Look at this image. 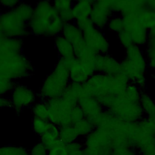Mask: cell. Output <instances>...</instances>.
I'll return each mask as SVG.
<instances>
[{"instance_id": "5b68a950", "label": "cell", "mask_w": 155, "mask_h": 155, "mask_svg": "<svg viewBox=\"0 0 155 155\" xmlns=\"http://www.w3.org/2000/svg\"><path fill=\"white\" fill-rule=\"evenodd\" d=\"M101 104L104 110L125 122H137L145 116L140 102L129 100L124 95V92L104 101Z\"/></svg>"}, {"instance_id": "e0dca14e", "label": "cell", "mask_w": 155, "mask_h": 155, "mask_svg": "<svg viewBox=\"0 0 155 155\" xmlns=\"http://www.w3.org/2000/svg\"><path fill=\"white\" fill-rule=\"evenodd\" d=\"M73 3L74 1L70 0H57L52 2L54 8L64 24L74 21L72 13Z\"/></svg>"}, {"instance_id": "f35d334b", "label": "cell", "mask_w": 155, "mask_h": 155, "mask_svg": "<svg viewBox=\"0 0 155 155\" xmlns=\"http://www.w3.org/2000/svg\"><path fill=\"white\" fill-rule=\"evenodd\" d=\"M21 1H15V0H6V1H1L0 5L2 8H6L7 10H12L15 8L17 5L19 4Z\"/></svg>"}, {"instance_id": "d590c367", "label": "cell", "mask_w": 155, "mask_h": 155, "mask_svg": "<svg viewBox=\"0 0 155 155\" xmlns=\"http://www.w3.org/2000/svg\"><path fill=\"white\" fill-rule=\"evenodd\" d=\"M117 38L120 45L125 49L133 44L130 34L125 30L117 33Z\"/></svg>"}, {"instance_id": "4dcf8cb0", "label": "cell", "mask_w": 155, "mask_h": 155, "mask_svg": "<svg viewBox=\"0 0 155 155\" xmlns=\"http://www.w3.org/2000/svg\"><path fill=\"white\" fill-rule=\"evenodd\" d=\"M107 27L110 31L117 33L124 30V25L122 17L119 15H114L108 21Z\"/></svg>"}, {"instance_id": "7bdbcfd3", "label": "cell", "mask_w": 155, "mask_h": 155, "mask_svg": "<svg viewBox=\"0 0 155 155\" xmlns=\"http://www.w3.org/2000/svg\"><path fill=\"white\" fill-rule=\"evenodd\" d=\"M2 7H1V5H0V16H1V13H2Z\"/></svg>"}, {"instance_id": "7402d4cb", "label": "cell", "mask_w": 155, "mask_h": 155, "mask_svg": "<svg viewBox=\"0 0 155 155\" xmlns=\"http://www.w3.org/2000/svg\"><path fill=\"white\" fill-rule=\"evenodd\" d=\"M143 51L148 67L155 70V26L148 30V40Z\"/></svg>"}, {"instance_id": "8992f818", "label": "cell", "mask_w": 155, "mask_h": 155, "mask_svg": "<svg viewBox=\"0 0 155 155\" xmlns=\"http://www.w3.org/2000/svg\"><path fill=\"white\" fill-rule=\"evenodd\" d=\"M34 67L23 53L0 56V75L14 81L31 76Z\"/></svg>"}, {"instance_id": "d4e9b609", "label": "cell", "mask_w": 155, "mask_h": 155, "mask_svg": "<svg viewBox=\"0 0 155 155\" xmlns=\"http://www.w3.org/2000/svg\"><path fill=\"white\" fill-rule=\"evenodd\" d=\"M140 104L145 116L155 117V102L151 97L145 91H142L141 93Z\"/></svg>"}, {"instance_id": "60d3db41", "label": "cell", "mask_w": 155, "mask_h": 155, "mask_svg": "<svg viewBox=\"0 0 155 155\" xmlns=\"http://www.w3.org/2000/svg\"><path fill=\"white\" fill-rule=\"evenodd\" d=\"M146 3L148 8L155 12V0L146 1Z\"/></svg>"}, {"instance_id": "83f0119b", "label": "cell", "mask_w": 155, "mask_h": 155, "mask_svg": "<svg viewBox=\"0 0 155 155\" xmlns=\"http://www.w3.org/2000/svg\"><path fill=\"white\" fill-rule=\"evenodd\" d=\"M73 126L79 137H82L84 138L90 134L95 128L92 123L86 118L78 121Z\"/></svg>"}, {"instance_id": "9c48e42d", "label": "cell", "mask_w": 155, "mask_h": 155, "mask_svg": "<svg viewBox=\"0 0 155 155\" xmlns=\"http://www.w3.org/2000/svg\"><path fill=\"white\" fill-rule=\"evenodd\" d=\"M45 102L48 108L50 122L59 127L72 125L71 113L76 105L71 104L61 96L46 100Z\"/></svg>"}, {"instance_id": "b9f144b4", "label": "cell", "mask_w": 155, "mask_h": 155, "mask_svg": "<svg viewBox=\"0 0 155 155\" xmlns=\"http://www.w3.org/2000/svg\"><path fill=\"white\" fill-rule=\"evenodd\" d=\"M151 76H152V78L154 79V82H155V73L151 75Z\"/></svg>"}, {"instance_id": "836d02e7", "label": "cell", "mask_w": 155, "mask_h": 155, "mask_svg": "<svg viewBox=\"0 0 155 155\" xmlns=\"http://www.w3.org/2000/svg\"><path fill=\"white\" fill-rule=\"evenodd\" d=\"M139 123L147 132L155 135V117L144 116Z\"/></svg>"}, {"instance_id": "5bb4252c", "label": "cell", "mask_w": 155, "mask_h": 155, "mask_svg": "<svg viewBox=\"0 0 155 155\" xmlns=\"http://www.w3.org/2000/svg\"><path fill=\"white\" fill-rule=\"evenodd\" d=\"M78 105L82 109L85 118L91 123L104 110L99 102L96 98L88 94L86 91L80 97L78 101Z\"/></svg>"}, {"instance_id": "52a82bcc", "label": "cell", "mask_w": 155, "mask_h": 155, "mask_svg": "<svg viewBox=\"0 0 155 155\" xmlns=\"http://www.w3.org/2000/svg\"><path fill=\"white\" fill-rule=\"evenodd\" d=\"M75 24L82 31L87 45L96 54H108L110 43L102 30L96 27L90 18L74 21Z\"/></svg>"}, {"instance_id": "6da1fadb", "label": "cell", "mask_w": 155, "mask_h": 155, "mask_svg": "<svg viewBox=\"0 0 155 155\" xmlns=\"http://www.w3.org/2000/svg\"><path fill=\"white\" fill-rule=\"evenodd\" d=\"M64 23L54 8L52 2L41 1L36 4L28 22L31 34L36 36L53 38L61 34Z\"/></svg>"}, {"instance_id": "ffe728a7", "label": "cell", "mask_w": 155, "mask_h": 155, "mask_svg": "<svg viewBox=\"0 0 155 155\" xmlns=\"http://www.w3.org/2000/svg\"><path fill=\"white\" fill-rule=\"evenodd\" d=\"M69 74L71 82L79 84H85L89 78L79 62L75 58L69 61Z\"/></svg>"}, {"instance_id": "484cf974", "label": "cell", "mask_w": 155, "mask_h": 155, "mask_svg": "<svg viewBox=\"0 0 155 155\" xmlns=\"http://www.w3.org/2000/svg\"><path fill=\"white\" fill-rule=\"evenodd\" d=\"M53 124L48 120L33 117L31 121V129L37 135L41 136L49 131Z\"/></svg>"}, {"instance_id": "74e56055", "label": "cell", "mask_w": 155, "mask_h": 155, "mask_svg": "<svg viewBox=\"0 0 155 155\" xmlns=\"http://www.w3.org/2000/svg\"><path fill=\"white\" fill-rule=\"evenodd\" d=\"M28 151L29 155H48V150L39 142L33 145Z\"/></svg>"}, {"instance_id": "cb8c5ba5", "label": "cell", "mask_w": 155, "mask_h": 155, "mask_svg": "<svg viewBox=\"0 0 155 155\" xmlns=\"http://www.w3.org/2000/svg\"><path fill=\"white\" fill-rule=\"evenodd\" d=\"M79 136L73 125L59 127V139L65 144H68L78 140Z\"/></svg>"}, {"instance_id": "7a4b0ae2", "label": "cell", "mask_w": 155, "mask_h": 155, "mask_svg": "<svg viewBox=\"0 0 155 155\" xmlns=\"http://www.w3.org/2000/svg\"><path fill=\"white\" fill-rule=\"evenodd\" d=\"M130 81L122 73L108 75L96 73L83 84L86 92L101 104L104 101L122 94Z\"/></svg>"}, {"instance_id": "603a6c76", "label": "cell", "mask_w": 155, "mask_h": 155, "mask_svg": "<svg viewBox=\"0 0 155 155\" xmlns=\"http://www.w3.org/2000/svg\"><path fill=\"white\" fill-rule=\"evenodd\" d=\"M59 140V127L54 124L52 125L49 131L40 136V142L48 150L53 147Z\"/></svg>"}, {"instance_id": "d6986e66", "label": "cell", "mask_w": 155, "mask_h": 155, "mask_svg": "<svg viewBox=\"0 0 155 155\" xmlns=\"http://www.w3.org/2000/svg\"><path fill=\"white\" fill-rule=\"evenodd\" d=\"M22 39L5 37L0 42V56L22 53Z\"/></svg>"}, {"instance_id": "44dd1931", "label": "cell", "mask_w": 155, "mask_h": 155, "mask_svg": "<svg viewBox=\"0 0 155 155\" xmlns=\"http://www.w3.org/2000/svg\"><path fill=\"white\" fill-rule=\"evenodd\" d=\"M93 5V1L80 0L74 1L72 13L74 20L90 18Z\"/></svg>"}, {"instance_id": "2e32d148", "label": "cell", "mask_w": 155, "mask_h": 155, "mask_svg": "<svg viewBox=\"0 0 155 155\" xmlns=\"http://www.w3.org/2000/svg\"><path fill=\"white\" fill-rule=\"evenodd\" d=\"M61 35L73 45V47L85 42L82 31L74 22L65 24Z\"/></svg>"}, {"instance_id": "ac0fdd59", "label": "cell", "mask_w": 155, "mask_h": 155, "mask_svg": "<svg viewBox=\"0 0 155 155\" xmlns=\"http://www.w3.org/2000/svg\"><path fill=\"white\" fill-rule=\"evenodd\" d=\"M54 44L60 59L69 60L75 58L73 45L61 34L54 38Z\"/></svg>"}, {"instance_id": "ab89813d", "label": "cell", "mask_w": 155, "mask_h": 155, "mask_svg": "<svg viewBox=\"0 0 155 155\" xmlns=\"http://www.w3.org/2000/svg\"><path fill=\"white\" fill-rule=\"evenodd\" d=\"M11 107V103L9 97L0 96V108Z\"/></svg>"}, {"instance_id": "8d00e7d4", "label": "cell", "mask_w": 155, "mask_h": 155, "mask_svg": "<svg viewBox=\"0 0 155 155\" xmlns=\"http://www.w3.org/2000/svg\"><path fill=\"white\" fill-rule=\"evenodd\" d=\"M111 155H139L137 150L129 146L113 148Z\"/></svg>"}, {"instance_id": "8fae6325", "label": "cell", "mask_w": 155, "mask_h": 155, "mask_svg": "<svg viewBox=\"0 0 155 155\" xmlns=\"http://www.w3.org/2000/svg\"><path fill=\"white\" fill-rule=\"evenodd\" d=\"M139 15L122 16L124 30L130 35L133 44L139 47L145 46L148 40V30L139 19Z\"/></svg>"}, {"instance_id": "277c9868", "label": "cell", "mask_w": 155, "mask_h": 155, "mask_svg": "<svg viewBox=\"0 0 155 155\" xmlns=\"http://www.w3.org/2000/svg\"><path fill=\"white\" fill-rule=\"evenodd\" d=\"M69 60L59 59L53 69L47 76L38 94L40 100L61 97L71 82L69 74Z\"/></svg>"}, {"instance_id": "9a60e30c", "label": "cell", "mask_w": 155, "mask_h": 155, "mask_svg": "<svg viewBox=\"0 0 155 155\" xmlns=\"http://www.w3.org/2000/svg\"><path fill=\"white\" fill-rule=\"evenodd\" d=\"M82 142L84 147L113 148L110 135L100 128H95L90 134L84 138Z\"/></svg>"}, {"instance_id": "4fadbf2b", "label": "cell", "mask_w": 155, "mask_h": 155, "mask_svg": "<svg viewBox=\"0 0 155 155\" xmlns=\"http://www.w3.org/2000/svg\"><path fill=\"white\" fill-rule=\"evenodd\" d=\"M96 73L114 75L122 73L120 61L108 54H96L94 60Z\"/></svg>"}, {"instance_id": "d6a6232c", "label": "cell", "mask_w": 155, "mask_h": 155, "mask_svg": "<svg viewBox=\"0 0 155 155\" xmlns=\"http://www.w3.org/2000/svg\"><path fill=\"white\" fill-rule=\"evenodd\" d=\"M68 155H85L84 145L82 142L76 140L67 144Z\"/></svg>"}, {"instance_id": "ba28073f", "label": "cell", "mask_w": 155, "mask_h": 155, "mask_svg": "<svg viewBox=\"0 0 155 155\" xmlns=\"http://www.w3.org/2000/svg\"><path fill=\"white\" fill-rule=\"evenodd\" d=\"M0 28L6 38L22 39L31 35L28 22L18 14L14 8L2 12Z\"/></svg>"}, {"instance_id": "4316f807", "label": "cell", "mask_w": 155, "mask_h": 155, "mask_svg": "<svg viewBox=\"0 0 155 155\" xmlns=\"http://www.w3.org/2000/svg\"><path fill=\"white\" fill-rule=\"evenodd\" d=\"M33 117L48 120L49 117L48 108L45 101L40 100L36 102L31 107Z\"/></svg>"}, {"instance_id": "e575fe53", "label": "cell", "mask_w": 155, "mask_h": 155, "mask_svg": "<svg viewBox=\"0 0 155 155\" xmlns=\"http://www.w3.org/2000/svg\"><path fill=\"white\" fill-rule=\"evenodd\" d=\"M48 155H68L67 144L59 140L53 147L48 150Z\"/></svg>"}, {"instance_id": "f1b7e54d", "label": "cell", "mask_w": 155, "mask_h": 155, "mask_svg": "<svg viewBox=\"0 0 155 155\" xmlns=\"http://www.w3.org/2000/svg\"><path fill=\"white\" fill-rule=\"evenodd\" d=\"M138 16L142 24L148 30L155 26V12L148 8L147 7Z\"/></svg>"}, {"instance_id": "3957f363", "label": "cell", "mask_w": 155, "mask_h": 155, "mask_svg": "<svg viewBox=\"0 0 155 155\" xmlns=\"http://www.w3.org/2000/svg\"><path fill=\"white\" fill-rule=\"evenodd\" d=\"M120 62L122 73L127 76L130 82L144 91L147 88L145 74L148 66L143 50L133 44L125 49V56Z\"/></svg>"}, {"instance_id": "1f68e13d", "label": "cell", "mask_w": 155, "mask_h": 155, "mask_svg": "<svg viewBox=\"0 0 155 155\" xmlns=\"http://www.w3.org/2000/svg\"><path fill=\"white\" fill-rule=\"evenodd\" d=\"M16 84V81L0 75V96H6L8 94H10Z\"/></svg>"}, {"instance_id": "30bf717a", "label": "cell", "mask_w": 155, "mask_h": 155, "mask_svg": "<svg viewBox=\"0 0 155 155\" xmlns=\"http://www.w3.org/2000/svg\"><path fill=\"white\" fill-rule=\"evenodd\" d=\"M38 94L26 85L16 84L10 94L11 108L16 113L21 112L24 108L31 107L36 102Z\"/></svg>"}, {"instance_id": "7c38bea8", "label": "cell", "mask_w": 155, "mask_h": 155, "mask_svg": "<svg viewBox=\"0 0 155 155\" xmlns=\"http://www.w3.org/2000/svg\"><path fill=\"white\" fill-rule=\"evenodd\" d=\"M114 15L111 8L110 1H93L90 19L97 28L102 30L106 28L108 21Z\"/></svg>"}, {"instance_id": "f546056e", "label": "cell", "mask_w": 155, "mask_h": 155, "mask_svg": "<svg viewBox=\"0 0 155 155\" xmlns=\"http://www.w3.org/2000/svg\"><path fill=\"white\" fill-rule=\"evenodd\" d=\"M0 155H29V151L22 146L7 145L0 147Z\"/></svg>"}]
</instances>
